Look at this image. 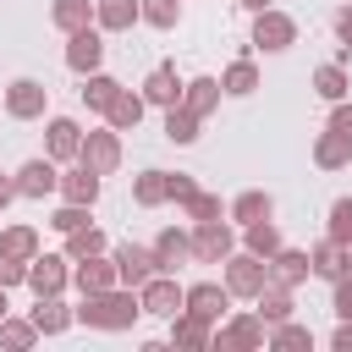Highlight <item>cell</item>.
Returning a JSON list of instances; mask_svg holds the SVG:
<instances>
[{
  "label": "cell",
  "mask_w": 352,
  "mask_h": 352,
  "mask_svg": "<svg viewBox=\"0 0 352 352\" xmlns=\"http://www.w3.org/2000/svg\"><path fill=\"white\" fill-rule=\"evenodd\" d=\"M182 308H187V292L176 280H165V275H148L143 280V314H170L176 319Z\"/></svg>",
  "instance_id": "1"
},
{
  "label": "cell",
  "mask_w": 352,
  "mask_h": 352,
  "mask_svg": "<svg viewBox=\"0 0 352 352\" xmlns=\"http://www.w3.org/2000/svg\"><path fill=\"white\" fill-rule=\"evenodd\" d=\"M138 308H143V302H132V297H104V292H99V297L82 308V319H88V324H104V330H121V324H132Z\"/></svg>",
  "instance_id": "2"
},
{
  "label": "cell",
  "mask_w": 352,
  "mask_h": 352,
  "mask_svg": "<svg viewBox=\"0 0 352 352\" xmlns=\"http://www.w3.org/2000/svg\"><path fill=\"white\" fill-rule=\"evenodd\" d=\"M154 270H160V258H154L148 248H132V242H126V248L116 253V275H121L126 286H143V280H148Z\"/></svg>",
  "instance_id": "3"
},
{
  "label": "cell",
  "mask_w": 352,
  "mask_h": 352,
  "mask_svg": "<svg viewBox=\"0 0 352 352\" xmlns=\"http://www.w3.org/2000/svg\"><path fill=\"white\" fill-rule=\"evenodd\" d=\"M292 38H297V28H292L286 16H275V11H264L258 28H253V44H258V50H286Z\"/></svg>",
  "instance_id": "4"
},
{
  "label": "cell",
  "mask_w": 352,
  "mask_h": 352,
  "mask_svg": "<svg viewBox=\"0 0 352 352\" xmlns=\"http://www.w3.org/2000/svg\"><path fill=\"white\" fill-rule=\"evenodd\" d=\"M99 55H104L99 33H88V28H82V33L72 38V50H66V66H72V72H88V66H99Z\"/></svg>",
  "instance_id": "5"
},
{
  "label": "cell",
  "mask_w": 352,
  "mask_h": 352,
  "mask_svg": "<svg viewBox=\"0 0 352 352\" xmlns=\"http://www.w3.org/2000/svg\"><path fill=\"white\" fill-rule=\"evenodd\" d=\"M6 110H11V116H38V110H44V88H38V82H28V77H22V82H11Z\"/></svg>",
  "instance_id": "6"
},
{
  "label": "cell",
  "mask_w": 352,
  "mask_h": 352,
  "mask_svg": "<svg viewBox=\"0 0 352 352\" xmlns=\"http://www.w3.org/2000/svg\"><path fill=\"white\" fill-rule=\"evenodd\" d=\"M50 187H55V165H50V160H28V165H22V182H16V192L44 198Z\"/></svg>",
  "instance_id": "7"
},
{
  "label": "cell",
  "mask_w": 352,
  "mask_h": 352,
  "mask_svg": "<svg viewBox=\"0 0 352 352\" xmlns=\"http://www.w3.org/2000/svg\"><path fill=\"white\" fill-rule=\"evenodd\" d=\"M28 280H33V292H38V297H55V292H60V280H66V270H60V258H33Z\"/></svg>",
  "instance_id": "8"
},
{
  "label": "cell",
  "mask_w": 352,
  "mask_h": 352,
  "mask_svg": "<svg viewBox=\"0 0 352 352\" xmlns=\"http://www.w3.org/2000/svg\"><path fill=\"white\" fill-rule=\"evenodd\" d=\"M187 314L220 319V314H226V292H220V286H192V292H187Z\"/></svg>",
  "instance_id": "9"
},
{
  "label": "cell",
  "mask_w": 352,
  "mask_h": 352,
  "mask_svg": "<svg viewBox=\"0 0 352 352\" xmlns=\"http://www.w3.org/2000/svg\"><path fill=\"white\" fill-rule=\"evenodd\" d=\"M231 292H248V297H258V292H264V270H258L253 258H236V264H231Z\"/></svg>",
  "instance_id": "10"
},
{
  "label": "cell",
  "mask_w": 352,
  "mask_h": 352,
  "mask_svg": "<svg viewBox=\"0 0 352 352\" xmlns=\"http://www.w3.org/2000/svg\"><path fill=\"white\" fill-rule=\"evenodd\" d=\"M66 198H72V204H94V198H99V170L82 165V170L66 182Z\"/></svg>",
  "instance_id": "11"
},
{
  "label": "cell",
  "mask_w": 352,
  "mask_h": 352,
  "mask_svg": "<svg viewBox=\"0 0 352 352\" xmlns=\"http://www.w3.org/2000/svg\"><path fill=\"white\" fill-rule=\"evenodd\" d=\"M198 253H204V258H226V253H231V231H226V226H204V231H198Z\"/></svg>",
  "instance_id": "12"
},
{
  "label": "cell",
  "mask_w": 352,
  "mask_h": 352,
  "mask_svg": "<svg viewBox=\"0 0 352 352\" xmlns=\"http://www.w3.org/2000/svg\"><path fill=\"white\" fill-rule=\"evenodd\" d=\"M148 99H154V104H176V72H170V66H154V77H148Z\"/></svg>",
  "instance_id": "13"
},
{
  "label": "cell",
  "mask_w": 352,
  "mask_h": 352,
  "mask_svg": "<svg viewBox=\"0 0 352 352\" xmlns=\"http://www.w3.org/2000/svg\"><path fill=\"white\" fill-rule=\"evenodd\" d=\"M165 138H170V143H192V138H198V132H192V110H176V104H170V116H165Z\"/></svg>",
  "instance_id": "14"
},
{
  "label": "cell",
  "mask_w": 352,
  "mask_h": 352,
  "mask_svg": "<svg viewBox=\"0 0 352 352\" xmlns=\"http://www.w3.org/2000/svg\"><path fill=\"white\" fill-rule=\"evenodd\" d=\"M50 154H77V126L72 121H50Z\"/></svg>",
  "instance_id": "15"
},
{
  "label": "cell",
  "mask_w": 352,
  "mask_h": 352,
  "mask_svg": "<svg viewBox=\"0 0 352 352\" xmlns=\"http://www.w3.org/2000/svg\"><path fill=\"white\" fill-rule=\"evenodd\" d=\"M110 280H116V275H110L104 264H94V253H88V264L77 270V286H82V292H110Z\"/></svg>",
  "instance_id": "16"
},
{
  "label": "cell",
  "mask_w": 352,
  "mask_h": 352,
  "mask_svg": "<svg viewBox=\"0 0 352 352\" xmlns=\"http://www.w3.org/2000/svg\"><path fill=\"white\" fill-rule=\"evenodd\" d=\"M132 16H138V0H104V6H99V22H104V28H126Z\"/></svg>",
  "instance_id": "17"
},
{
  "label": "cell",
  "mask_w": 352,
  "mask_h": 352,
  "mask_svg": "<svg viewBox=\"0 0 352 352\" xmlns=\"http://www.w3.org/2000/svg\"><path fill=\"white\" fill-rule=\"evenodd\" d=\"M138 116H143V99H132V94H116V104H110V121H116V126H138Z\"/></svg>",
  "instance_id": "18"
},
{
  "label": "cell",
  "mask_w": 352,
  "mask_h": 352,
  "mask_svg": "<svg viewBox=\"0 0 352 352\" xmlns=\"http://www.w3.org/2000/svg\"><path fill=\"white\" fill-rule=\"evenodd\" d=\"M236 220H248V226H253V220H270V198H264V192H242V198H236Z\"/></svg>",
  "instance_id": "19"
},
{
  "label": "cell",
  "mask_w": 352,
  "mask_h": 352,
  "mask_svg": "<svg viewBox=\"0 0 352 352\" xmlns=\"http://www.w3.org/2000/svg\"><path fill=\"white\" fill-rule=\"evenodd\" d=\"M248 248H253V253H275V248H280L275 226H270V220H253V226H248Z\"/></svg>",
  "instance_id": "20"
},
{
  "label": "cell",
  "mask_w": 352,
  "mask_h": 352,
  "mask_svg": "<svg viewBox=\"0 0 352 352\" xmlns=\"http://www.w3.org/2000/svg\"><path fill=\"white\" fill-rule=\"evenodd\" d=\"M154 258H160V270H170V264H176V258H187V242H182V236H176V231H165V236H160V242H154Z\"/></svg>",
  "instance_id": "21"
},
{
  "label": "cell",
  "mask_w": 352,
  "mask_h": 352,
  "mask_svg": "<svg viewBox=\"0 0 352 352\" xmlns=\"http://www.w3.org/2000/svg\"><path fill=\"white\" fill-rule=\"evenodd\" d=\"M314 88H319L324 99H341V94H346V77H341V66H319V77H314Z\"/></svg>",
  "instance_id": "22"
},
{
  "label": "cell",
  "mask_w": 352,
  "mask_h": 352,
  "mask_svg": "<svg viewBox=\"0 0 352 352\" xmlns=\"http://www.w3.org/2000/svg\"><path fill=\"white\" fill-rule=\"evenodd\" d=\"M82 99H88L94 110H110V104H116V82H110V77H94V82L82 88Z\"/></svg>",
  "instance_id": "23"
},
{
  "label": "cell",
  "mask_w": 352,
  "mask_h": 352,
  "mask_svg": "<svg viewBox=\"0 0 352 352\" xmlns=\"http://www.w3.org/2000/svg\"><path fill=\"white\" fill-rule=\"evenodd\" d=\"M314 270H319V275H330V280H341V270H346V258H341V242H330V248H319V258H314Z\"/></svg>",
  "instance_id": "24"
},
{
  "label": "cell",
  "mask_w": 352,
  "mask_h": 352,
  "mask_svg": "<svg viewBox=\"0 0 352 352\" xmlns=\"http://www.w3.org/2000/svg\"><path fill=\"white\" fill-rule=\"evenodd\" d=\"M66 319H72V314H66L60 302H38V308H33V324H38V330H66Z\"/></svg>",
  "instance_id": "25"
},
{
  "label": "cell",
  "mask_w": 352,
  "mask_h": 352,
  "mask_svg": "<svg viewBox=\"0 0 352 352\" xmlns=\"http://www.w3.org/2000/svg\"><path fill=\"white\" fill-rule=\"evenodd\" d=\"M253 82H258V72H253L248 60H236V66L226 72V88H231V94H253Z\"/></svg>",
  "instance_id": "26"
},
{
  "label": "cell",
  "mask_w": 352,
  "mask_h": 352,
  "mask_svg": "<svg viewBox=\"0 0 352 352\" xmlns=\"http://www.w3.org/2000/svg\"><path fill=\"white\" fill-rule=\"evenodd\" d=\"M165 192H170V182H165V170H148V176L138 182V198H143V204H160Z\"/></svg>",
  "instance_id": "27"
},
{
  "label": "cell",
  "mask_w": 352,
  "mask_h": 352,
  "mask_svg": "<svg viewBox=\"0 0 352 352\" xmlns=\"http://www.w3.org/2000/svg\"><path fill=\"white\" fill-rule=\"evenodd\" d=\"M330 236H336V242L352 236V198H341V204L330 209Z\"/></svg>",
  "instance_id": "28"
},
{
  "label": "cell",
  "mask_w": 352,
  "mask_h": 352,
  "mask_svg": "<svg viewBox=\"0 0 352 352\" xmlns=\"http://www.w3.org/2000/svg\"><path fill=\"white\" fill-rule=\"evenodd\" d=\"M209 104H214V82H209V77H198V82H192V94H187V110H192V116H204Z\"/></svg>",
  "instance_id": "29"
},
{
  "label": "cell",
  "mask_w": 352,
  "mask_h": 352,
  "mask_svg": "<svg viewBox=\"0 0 352 352\" xmlns=\"http://www.w3.org/2000/svg\"><path fill=\"white\" fill-rule=\"evenodd\" d=\"M346 148H352V138H341V132H330V138L319 143V160H324V165H341V160H346Z\"/></svg>",
  "instance_id": "30"
},
{
  "label": "cell",
  "mask_w": 352,
  "mask_h": 352,
  "mask_svg": "<svg viewBox=\"0 0 352 352\" xmlns=\"http://www.w3.org/2000/svg\"><path fill=\"white\" fill-rule=\"evenodd\" d=\"M99 248H104V236H99V231H82V226L72 231V258H88V253H99Z\"/></svg>",
  "instance_id": "31"
},
{
  "label": "cell",
  "mask_w": 352,
  "mask_h": 352,
  "mask_svg": "<svg viewBox=\"0 0 352 352\" xmlns=\"http://www.w3.org/2000/svg\"><path fill=\"white\" fill-rule=\"evenodd\" d=\"M275 264H280V280H302V275L314 270V264H308V253H280Z\"/></svg>",
  "instance_id": "32"
},
{
  "label": "cell",
  "mask_w": 352,
  "mask_h": 352,
  "mask_svg": "<svg viewBox=\"0 0 352 352\" xmlns=\"http://www.w3.org/2000/svg\"><path fill=\"white\" fill-rule=\"evenodd\" d=\"M33 336H38V324H6L0 319V341L6 346H33Z\"/></svg>",
  "instance_id": "33"
},
{
  "label": "cell",
  "mask_w": 352,
  "mask_h": 352,
  "mask_svg": "<svg viewBox=\"0 0 352 352\" xmlns=\"http://www.w3.org/2000/svg\"><path fill=\"white\" fill-rule=\"evenodd\" d=\"M110 160H116V143H110V138H99L94 148H82V165H94V170H104Z\"/></svg>",
  "instance_id": "34"
},
{
  "label": "cell",
  "mask_w": 352,
  "mask_h": 352,
  "mask_svg": "<svg viewBox=\"0 0 352 352\" xmlns=\"http://www.w3.org/2000/svg\"><path fill=\"white\" fill-rule=\"evenodd\" d=\"M143 16H148L154 28H170V22H176V0H148V6H143Z\"/></svg>",
  "instance_id": "35"
},
{
  "label": "cell",
  "mask_w": 352,
  "mask_h": 352,
  "mask_svg": "<svg viewBox=\"0 0 352 352\" xmlns=\"http://www.w3.org/2000/svg\"><path fill=\"white\" fill-rule=\"evenodd\" d=\"M82 16H88V6H82V0H60V6H55V22H60V28H77Z\"/></svg>",
  "instance_id": "36"
},
{
  "label": "cell",
  "mask_w": 352,
  "mask_h": 352,
  "mask_svg": "<svg viewBox=\"0 0 352 352\" xmlns=\"http://www.w3.org/2000/svg\"><path fill=\"white\" fill-rule=\"evenodd\" d=\"M204 324H209V319H198V314H192V319H182V324H176V341L198 346V341H204Z\"/></svg>",
  "instance_id": "37"
},
{
  "label": "cell",
  "mask_w": 352,
  "mask_h": 352,
  "mask_svg": "<svg viewBox=\"0 0 352 352\" xmlns=\"http://www.w3.org/2000/svg\"><path fill=\"white\" fill-rule=\"evenodd\" d=\"M50 226H55V231H77V226H82V204H66V209H60Z\"/></svg>",
  "instance_id": "38"
},
{
  "label": "cell",
  "mask_w": 352,
  "mask_h": 352,
  "mask_svg": "<svg viewBox=\"0 0 352 352\" xmlns=\"http://www.w3.org/2000/svg\"><path fill=\"white\" fill-rule=\"evenodd\" d=\"M258 302H264V314H270V319H286V314H292V302H286L280 292H270V297L258 292Z\"/></svg>",
  "instance_id": "39"
},
{
  "label": "cell",
  "mask_w": 352,
  "mask_h": 352,
  "mask_svg": "<svg viewBox=\"0 0 352 352\" xmlns=\"http://www.w3.org/2000/svg\"><path fill=\"white\" fill-rule=\"evenodd\" d=\"M275 341H280V346H308L314 336H308V330H297V324H280V330H275Z\"/></svg>",
  "instance_id": "40"
},
{
  "label": "cell",
  "mask_w": 352,
  "mask_h": 352,
  "mask_svg": "<svg viewBox=\"0 0 352 352\" xmlns=\"http://www.w3.org/2000/svg\"><path fill=\"white\" fill-rule=\"evenodd\" d=\"M330 132L352 138V104H336V116H330Z\"/></svg>",
  "instance_id": "41"
},
{
  "label": "cell",
  "mask_w": 352,
  "mask_h": 352,
  "mask_svg": "<svg viewBox=\"0 0 352 352\" xmlns=\"http://www.w3.org/2000/svg\"><path fill=\"white\" fill-rule=\"evenodd\" d=\"M336 314H341V319H352V280H341V286H336Z\"/></svg>",
  "instance_id": "42"
},
{
  "label": "cell",
  "mask_w": 352,
  "mask_h": 352,
  "mask_svg": "<svg viewBox=\"0 0 352 352\" xmlns=\"http://www.w3.org/2000/svg\"><path fill=\"white\" fill-rule=\"evenodd\" d=\"M22 275H28V270H22V264H11V258H0V286H16V280H22Z\"/></svg>",
  "instance_id": "43"
},
{
  "label": "cell",
  "mask_w": 352,
  "mask_h": 352,
  "mask_svg": "<svg viewBox=\"0 0 352 352\" xmlns=\"http://www.w3.org/2000/svg\"><path fill=\"white\" fill-rule=\"evenodd\" d=\"M6 248H11V253H33V236H28V231H11Z\"/></svg>",
  "instance_id": "44"
},
{
  "label": "cell",
  "mask_w": 352,
  "mask_h": 352,
  "mask_svg": "<svg viewBox=\"0 0 352 352\" xmlns=\"http://www.w3.org/2000/svg\"><path fill=\"white\" fill-rule=\"evenodd\" d=\"M170 198H192V182L187 176H170Z\"/></svg>",
  "instance_id": "45"
},
{
  "label": "cell",
  "mask_w": 352,
  "mask_h": 352,
  "mask_svg": "<svg viewBox=\"0 0 352 352\" xmlns=\"http://www.w3.org/2000/svg\"><path fill=\"white\" fill-rule=\"evenodd\" d=\"M336 352H352V319H346V324L336 330Z\"/></svg>",
  "instance_id": "46"
},
{
  "label": "cell",
  "mask_w": 352,
  "mask_h": 352,
  "mask_svg": "<svg viewBox=\"0 0 352 352\" xmlns=\"http://www.w3.org/2000/svg\"><path fill=\"white\" fill-rule=\"evenodd\" d=\"M336 28H341V38H346V50H352V11H341V16H336Z\"/></svg>",
  "instance_id": "47"
},
{
  "label": "cell",
  "mask_w": 352,
  "mask_h": 352,
  "mask_svg": "<svg viewBox=\"0 0 352 352\" xmlns=\"http://www.w3.org/2000/svg\"><path fill=\"white\" fill-rule=\"evenodd\" d=\"M11 192H16V187H11V182H0V209L11 204Z\"/></svg>",
  "instance_id": "48"
},
{
  "label": "cell",
  "mask_w": 352,
  "mask_h": 352,
  "mask_svg": "<svg viewBox=\"0 0 352 352\" xmlns=\"http://www.w3.org/2000/svg\"><path fill=\"white\" fill-rule=\"evenodd\" d=\"M242 6H253V11H264V6H270V0H242Z\"/></svg>",
  "instance_id": "49"
},
{
  "label": "cell",
  "mask_w": 352,
  "mask_h": 352,
  "mask_svg": "<svg viewBox=\"0 0 352 352\" xmlns=\"http://www.w3.org/2000/svg\"><path fill=\"white\" fill-rule=\"evenodd\" d=\"M0 319H6V286H0Z\"/></svg>",
  "instance_id": "50"
}]
</instances>
